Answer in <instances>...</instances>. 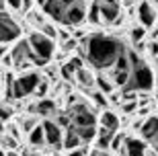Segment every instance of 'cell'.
<instances>
[{
	"label": "cell",
	"instance_id": "31",
	"mask_svg": "<svg viewBox=\"0 0 158 156\" xmlns=\"http://www.w3.org/2000/svg\"><path fill=\"white\" fill-rule=\"evenodd\" d=\"M2 146H8L10 150H15V148H17V140H12L8 133H4V136H2Z\"/></svg>",
	"mask_w": 158,
	"mask_h": 156
},
{
	"label": "cell",
	"instance_id": "34",
	"mask_svg": "<svg viewBox=\"0 0 158 156\" xmlns=\"http://www.w3.org/2000/svg\"><path fill=\"white\" fill-rule=\"evenodd\" d=\"M107 99H109V103H113V105H121L123 103V101H121V93H115V91H113Z\"/></svg>",
	"mask_w": 158,
	"mask_h": 156
},
{
	"label": "cell",
	"instance_id": "25",
	"mask_svg": "<svg viewBox=\"0 0 158 156\" xmlns=\"http://www.w3.org/2000/svg\"><path fill=\"white\" fill-rule=\"evenodd\" d=\"M39 33H43L45 37H49L52 41H56V37H58V29L53 27V25H49V23H45L43 27L39 29Z\"/></svg>",
	"mask_w": 158,
	"mask_h": 156
},
{
	"label": "cell",
	"instance_id": "22",
	"mask_svg": "<svg viewBox=\"0 0 158 156\" xmlns=\"http://www.w3.org/2000/svg\"><path fill=\"white\" fill-rule=\"evenodd\" d=\"M127 80H129V72H113V84L115 86H119V88H123L125 84H127Z\"/></svg>",
	"mask_w": 158,
	"mask_h": 156
},
{
	"label": "cell",
	"instance_id": "51",
	"mask_svg": "<svg viewBox=\"0 0 158 156\" xmlns=\"http://www.w3.org/2000/svg\"><path fill=\"white\" fill-rule=\"evenodd\" d=\"M154 2H158V0H154Z\"/></svg>",
	"mask_w": 158,
	"mask_h": 156
},
{
	"label": "cell",
	"instance_id": "12",
	"mask_svg": "<svg viewBox=\"0 0 158 156\" xmlns=\"http://www.w3.org/2000/svg\"><path fill=\"white\" fill-rule=\"evenodd\" d=\"M140 133H142V138H144V142H154L158 138V115L148 117L146 121L142 123Z\"/></svg>",
	"mask_w": 158,
	"mask_h": 156
},
{
	"label": "cell",
	"instance_id": "20",
	"mask_svg": "<svg viewBox=\"0 0 158 156\" xmlns=\"http://www.w3.org/2000/svg\"><path fill=\"white\" fill-rule=\"evenodd\" d=\"M74 129V127H72ZM78 133V138H80L82 144H88V142H93L97 138V127H80V129H74Z\"/></svg>",
	"mask_w": 158,
	"mask_h": 156
},
{
	"label": "cell",
	"instance_id": "24",
	"mask_svg": "<svg viewBox=\"0 0 158 156\" xmlns=\"http://www.w3.org/2000/svg\"><path fill=\"white\" fill-rule=\"evenodd\" d=\"M90 97H93V101H94V105H97V107H103V109H105L107 105H109V99H107V95L99 93V91L90 93Z\"/></svg>",
	"mask_w": 158,
	"mask_h": 156
},
{
	"label": "cell",
	"instance_id": "13",
	"mask_svg": "<svg viewBox=\"0 0 158 156\" xmlns=\"http://www.w3.org/2000/svg\"><path fill=\"white\" fill-rule=\"evenodd\" d=\"M31 113H37L41 117H49L56 113V101L53 99H39L35 105H31L29 107Z\"/></svg>",
	"mask_w": 158,
	"mask_h": 156
},
{
	"label": "cell",
	"instance_id": "19",
	"mask_svg": "<svg viewBox=\"0 0 158 156\" xmlns=\"http://www.w3.org/2000/svg\"><path fill=\"white\" fill-rule=\"evenodd\" d=\"M94 86H97V91H99V93L107 95V97L115 91V84H113L109 78H105V76H97V78H94Z\"/></svg>",
	"mask_w": 158,
	"mask_h": 156
},
{
	"label": "cell",
	"instance_id": "28",
	"mask_svg": "<svg viewBox=\"0 0 158 156\" xmlns=\"http://www.w3.org/2000/svg\"><path fill=\"white\" fill-rule=\"evenodd\" d=\"M47 88H49V82H47L45 78H41V82L37 84L35 97H37V99H45V93H47Z\"/></svg>",
	"mask_w": 158,
	"mask_h": 156
},
{
	"label": "cell",
	"instance_id": "38",
	"mask_svg": "<svg viewBox=\"0 0 158 156\" xmlns=\"http://www.w3.org/2000/svg\"><path fill=\"white\" fill-rule=\"evenodd\" d=\"M6 4L10 6L12 11H19V12H21V0H6Z\"/></svg>",
	"mask_w": 158,
	"mask_h": 156
},
{
	"label": "cell",
	"instance_id": "9",
	"mask_svg": "<svg viewBox=\"0 0 158 156\" xmlns=\"http://www.w3.org/2000/svg\"><path fill=\"white\" fill-rule=\"evenodd\" d=\"M41 127L45 132V146H52L53 150H60L62 142H64V129L53 119H45V121L41 123Z\"/></svg>",
	"mask_w": 158,
	"mask_h": 156
},
{
	"label": "cell",
	"instance_id": "42",
	"mask_svg": "<svg viewBox=\"0 0 158 156\" xmlns=\"http://www.w3.org/2000/svg\"><path fill=\"white\" fill-rule=\"evenodd\" d=\"M142 123H144V121H134L131 127H134V129H142Z\"/></svg>",
	"mask_w": 158,
	"mask_h": 156
},
{
	"label": "cell",
	"instance_id": "43",
	"mask_svg": "<svg viewBox=\"0 0 158 156\" xmlns=\"http://www.w3.org/2000/svg\"><path fill=\"white\" fill-rule=\"evenodd\" d=\"M88 156H103V152H99V150H93Z\"/></svg>",
	"mask_w": 158,
	"mask_h": 156
},
{
	"label": "cell",
	"instance_id": "44",
	"mask_svg": "<svg viewBox=\"0 0 158 156\" xmlns=\"http://www.w3.org/2000/svg\"><path fill=\"white\" fill-rule=\"evenodd\" d=\"M4 6H6V0H0V12H4Z\"/></svg>",
	"mask_w": 158,
	"mask_h": 156
},
{
	"label": "cell",
	"instance_id": "4",
	"mask_svg": "<svg viewBox=\"0 0 158 156\" xmlns=\"http://www.w3.org/2000/svg\"><path fill=\"white\" fill-rule=\"evenodd\" d=\"M39 82L41 76L37 72H23V74L15 76V80H12V101H21L29 95H35Z\"/></svg>",
	"mask_w": 158,
	"mask_h": 156
},
{
	"label": "cell",
	"instance_id": "29",
	"mask_svg": "<svg viewBox=\"0 0 158 156\" xmlns=\"http://www.w3.org/2000/svg\"><path fill=\"white\" fill-rule=\"evenodd\" d=\"M76 47H78V41L74 39V37L62 41V49H64V52H72V49H76Z\"/></svg>",
	"mask_w": 158,
	"mask_h": 156
},
{
	"label": "cell",
	"instance_id": "48",
	"mask_svg": "<svg viewBox=\"0 0 158 156\" xmlns=\"http://www.w3.org/2000/svg\"><path fill=\"white\" fill-rule=\"evenodd\" d=\"M0 156H6V152H4V150H2V148H0Z\"/></svg>",
	"mask_w": 158,
	"mask_h": 156
},
{
	"label": "cell",
	"instance_id": "16",
	"mask_svg": "<svg viewBox=\"0 0 158 156\" xmlns=\"http://www.w3.org/2000/svg\"><path fill=\"white\" fill-rule=\"evenodd\" d=\"M82 146L80 138H78V133L72 129V127H68V129H64V142H62V148H66V150H78Z\"/></svg>",
	"mask_w": 158,
	"mask_h": 156
},
{
	"label": "cell",
	"instance_id": "50",
	"mask_svg": "<svg viewBox=\"0 0 158 156\" xmlns=\"http://www.w3.org/2000/svg\"><path fill=\"white\" fill-rule=\"evenodd\" d=\"M156 70H158V58H156Z\"/></svg>",
	"mask_w": 158,
	"mask_h": 156
},
{
	"label": "cell",
	"instance_id": "15",
	"mask_svg": "<svg viewBox=\"0 0 158 156\" xmlns=\"http://www.w3.org/2000/svg\"><path fill=\"white\" fill-rule=\"evenodd\" d=\"M113 136H115V132H111V129H105V127H101L99 132H97V150L99 152H105L107 148H111V140Z\"/></svg>",
	"mask_w": 158,
	"mask_h": 156
},
{
	"label": "cell",
	"instance_id": "1",
	"mask_svg": "<svg viewBox=\"0 0 158 156\" xmlns=\"http://www.w3.org/2000/svg\"><path fill=\"white\" fill-rule=\"evenodd\" d=\"M123 43L121 39L113 37V35H105V33H93L84 37L78 43V58L86 60L93 68L97 70H107L115 66L119 53L123 52Z\"/></svg>",
	"mask_w": 158,
	"mask_h": 156
},
{
	"label": "cell",
	"instance_id": "47",
	"mask_svg": "<svg viewBox=\"0 0 158 156\" xmlns=\"http://www.w3.org/2000/svg\"><path fill=\"white\" fill-rule=\"evenodd\" d=\"M146 156H156V154H154L152 150H148V152H146Z\"/></svg>",
	"mask_w": 158,
	"mask_h": 156
},
{
	"label": "cell",
	"instance_id": "7",
	"mask_svg": "<svg viewBox=\"0 0 158 156\" xmlns=\"http://www.w3.org/2000/svg\"><path fill=\"white\" fill-rule=\"evenodd\" d=\"M97 12L101 17V23L105 25H113L121 19V6L117 0H94L93 2Z\"/></svg>",
	"mask_w": 158,
	"mask_h": 156
},
{
	"label": "cell",
	"instance_id": "49",
	"mask_svg": "<svg viewBox=\"0 0 158 156\" xmlns=\"http://www.w3.org/2000/svg\"><path fill=\"white\" fill-rule=\"evenodd\" d=\"M125 2H127V4H134V2H135V0H125Z\"/></svg>",
	"mask_w": 158,
	"mask_h": 156
},
{
	"label": "cell",
	"instance_id": "21",
	"mask_svg": "<svg viewBox=\"0 0 158 156\" xmlns=\"http://www.w3.org/2000/svg\"><path fill=\"white\" fill-rule=\"evenodd\" d=\"M64 64L68 66V70H70V72H72L74 76H76V72H78V70H82V68H84V60H82V58H78V56H74V58H68Z\"/></svg>",
	"mask_w": 158,
	"mask_h": 156
},
{
	"label": "cell",
	"instance_id": "26",
	"mask_svg": "<svg viewBox=\"0 0 158 156\" xmlns=\"http://www.w3.org/2000/svg\"><path fill=\"white\" fill-rule=\"evenodd\" d=\"M27 15H29V23H33L37 27V31L41 29V27H43V25H45V19L41 17L39 12H27Z\"/></svg>",
	"mask_w": 158,
	"mask_h": 156
},
{
	"label": "cell",
	"instance_id": "32",
	"mask_svg": "<svg viewBox=\"0 0 158 156\" xmlns=\"http://www.w3.org/2000/svg\"><path fill=\"white\" fill-rule=\"evenodd\" d=\"M6 129H8V136H10L12 140H17V142L21 140V133H19V127H17V125H12V123H10Z\"/></svg>",
	"mask_w": 158,
	"mask_h": 156
},
{
	"label": "cell",
	"instance_id": "14",
	"mask_svg": "<svg viewBox=\"0 0 158 156\" xmlns=\"http://www.w3.org/2000/svg\"><path fill=\"white\" fill-rule=\"evenodd\" d=\"M99 121H101V127H105V129H111V132H117L119 129V115L109 111V109H105L101 113Z\"/></svg>",
	"mask_w": 158,
	"mask_h": 156
},
{
	"label": "cell",
	"instance_id": "2",
	"mask_svg": "<svg viewBox=\"0 0 158 156\" xmlns=\"http://www.w3.org/2000/svg\"><path fill=\"white\" fill-rule=\"evenodd\" d=\"M152 86H154V74L150 70V66H146L142 62L140 66L131 68L129 80L121 88V93H148V91H152Z\"/></svg>",
	"mask_w": 158,
	"mask_h": 156
},
{
	"label": "cell",
	"instance_id": "3",
	"mask_svg": "<svg viewBox=\"0 0 158 156\" xmlns=\"http://www.w3.org/2000/svg\"><path fill=\"white\" fill-rule=\"evenodd\" d=\"M10 58H12V66L17 70H21V72H27V70H29L31 66H35V64L37 66H45V62H41L35 53L31 52L27 39L17 41V45L10 49Z\"/></svg>",
	"mask_w": 158,
	"mask_h": 156
},
{
	"label": "cell",
	"instance_id": "45",
	"mask_svg": "<svg viewBox=\"0 0 158 156\" xmlns=\"http://www.w3.org/2000/svg\"><path fill=\"white\" fill-rule=\"evenodd\" d=\"M23 156H41V154H37V152H23Z\"/></svg>",
	"mask_w": 158,
	"mask_h": 156
},
{
	"label": "cell",
	"instance_id": "35",
	"mask_svg": "<svg viewBox=\"0 0 158 156\" xmlns=\"http://www.w3.org/2000/svg\"><path fill=\"white\" fill-rule=\"evenodd\" d=\"M31 6H33V0H21V12L23 15L31 12Z\"/></svg>",
	"mask_w": 158,
	"mask_h": 156
},
{
	"label": "cell",
	"instance_id": "27",
	"mask_svg": "<svg viewBox=\"0 0 158 156\" xmlns=\"http://www.w3.org/2000/svg\"><path fill=\"white\" fill-rule=\"evenodd\" d=\"M123 142H125V133H115L113 140H111V150L119 152V150H121V146H123Z\"/></svg>",
	"mask_w": 158,
	"mask_h": 156
},
{
	"label": "cell",
	"instance_id": "8",
	"mask_svg": "<svg viewBox=\"0 0 158 156\" xmlns=\"http://www.w3.org/2000/svg\"><path fill=\"white\" fill-rule=\"evenodd\" d=\"M19 37H21V25L8 12H0V45H8Z\"/></svg>",
	"mask_w": 158,
	"mask_h": 156
},
{
	"label": "cell",
	"instance_id": "10",
	"mask_svg": "<svg viewBox=\"0 0 158 156\" xmlns=\"http://www.w3.org/2000/svg\"><path fill=\"white\" fill-rule=\"evenodd\" d=\"M146 152H148V148H146V142L144 140L125 136V142H123L119 154L121 156H146Z\"/></svg>",
	"mask_w": 158,
	"mask_h": 156
},
{
	"label": "cell",
	"instance_id": "36",
	"mask_svg": "<svg viewBox=\"0 0 158 156\" xmlns=\"http://www.w3.org/2000/svg\"><path fill=\"white\" fill-rule=\"evenodd\" d=\"M148 52L152 53V56H158V41H156V39L148 43Z\"/></svg>",
	"mask_w": 158,
	"mask_h": 156
},
{
	"label": "cell",
	"instance_id": "40",
	"mask_svg": "<svg viewBox=\"0 0 158 156\" xmlns=\"http://www.w3.org/2000/svg\"><path fill=\"white\" fill-rule=\"evenodd\" d=\"M6 53H8V47H6V45H0V58H4Z\"/></svg>",
	"mask_w": 158,
	"mask_h": 156
},
{
	"label": "cell",
	"instance_id": "17",
	"mask_svg": "<svg viewBox=\"0 0 158 156\" xmlns=\"http://www.w3.org/2000/svg\"><path fill=\"white\" fill-rule=\"evenodd\" d=\"M74 80H76L82 88H86V91H90V88L94 86V76H93V72H90V70H86V68L78 70L76 76H74Z\"/></svg>",
	"mask_w": 158,
	"mask_h": 156
},
{
	"label": "cell",
	"instance_id": "6",
	"mask_svg": "<svg viewBox=\"0 0 158 156\" xmlns=\"http://www.w3.org/2000/svg\"><path fill=\"white\" fill-rule=\"evenodd\" d=\"M37 2H39L43 12H45L52 21H58V23L64 25L66 15L70 12V8L76 4L78 0H37Z\"/></svg>",
	"mask_w": 158,
	"mask_h": 156
},
{
	"label": "cell",
	"instance_id": "41",
	"mask_svg": "<svg viewBox=\"0 0 158 156\" xmlns=\"http://www.w3.org/2000/svg\"><path fill=\"white\" fill-rule=\"evenodd\" d=\"M152 152H154V154L158 156V138H156V140L152 142Z\"/></svg>",
	"mask_w": 158,
	"mask_h": 156
},
{
	"label": "cell",
	"instance_id": "30",
	"mask_svg": "<svg viewBox=\"0 0 158 156\" xmlns=\"http://www.w3.org/2000/svg\"><path fill=\"white\" fill-rule=\"evenodd\" d=\"M121 109L123 113H134V111H138V101H125V103H121Z\"/></svg>",
	"mask_w": 158,
	"mask_h": 156
},
{
	"label": "cell",
	"instance_id": "46",
	"mask_svg": "<svg viewBox=\"0 0 158 156\" xmlns=\"http://www.w3.org/2000/svg\"><path fill=\"white\" fill-rule=\"evenodd\" d=\"M6 156H19V154H17L15 150H12V152H6Z\"/></svg>",
	"mask_w": 158,
	"mask_h": 156
},
{
	"label": "cell",
	"instance_id": "39",
	"mask_svg": "<svg viewBox=\"0 0 158 156\" xmlns=\"http://www.w3.org/2000/svg\"><path fill=\"white\" fill-rule=\"evenodd\" d=\"M66 156H86V150H84V148H78V150H70Z\"/></svg>",
	"mask_w": 158,
	"mask_h": 156
},
{
	"label": "cell",
	"instance_id": "37",
	"mask_svg": "<svg viewBox=\"0 0 158 156\" xmlns=\"http://www.w3.org/2000/svg\"><path fill=\"white\" fill-rule=\"evenodd\" d=\"M8 117H10V109H6V107L0 105V121H6Z\"/></svg>",
	"mask_w": 158,
	"mask_h": 156
},
{
	"label": "cell",
	"instance_id": "11",
	"mask_svg": "<svg viewBox=\"0 0 158 156\" xmlns=\"http://www.w3.org/2000/svg\"><path fill=\"white\" fill-rule=\"evenodd\" d=\"M138 19H140V23H142L144 29H146V27H154V23H156V12H154L152 4H150L148 0L140 2V6H138Z\"/></svg>",
	"mask_w": 158,
	"mask_h": 156
},
{
	"label": "cell",
	"instance_id": "23",
	"mask_svg": "<svg viewBox=\"0 0 158 156\" xmlns=\"http://www.w3.org/2000/svg\"><path fill=\"white\" fill-rule=\"evenodd\" d=\"M144 35H146V29L144 27H131V31H129V37H131V41H134L135 45L138 43H142V39H144Z\"/></svg>",
	"mask_w": 158,
	"mask_h": 156
},
{
	"label": "cell",
	"instance_id": "5",
	"mask_svg": "<svg viewBox=\"0 0 158 156\" xmlns=\"http://www.w3.org/2000/svg\"><path fill=\"white\" fill-rule=\"evenodd\" d=\"M27 43H29L31 52L35 53L37 58L41 60V62H49V60L53 58V52H56V43H53L49 37H45L43 33H39V31H33V33H29V37H27Z\"/></svg>",
	"mask_w": 158,
	"mask_h": 156
},
{
	"label": "cell",
	"instance_id": "18",
	"mask_svg": "<svg viewBox=\"0 0 158 156\" xmlns=\"http://www.w3.org/2000/svg\"><path fill=\"white\" fill-rule=\"evenodd\" d=\"M29 144L33 146V148H43V146H45V132H43L41 125H35L29 132Z\"/></svg>",
	"mask_w": 158,
	"mask_h": 156
},
{
	"label": "cell",
	"instance_id": "33",
	"mask_svg": "<svg viewBox=\"0 0 158 156\" xmlns=\"http://www.w3.org/2000/svg\"><path fill=\"white\" fill-rule=\"evenodd\" d=\"M35 125H37V119H35V117H31V119H25V121H23V129H25V132H31Z\"/></svg>",
	"mask_w": 158,
	"mask_h": 156
}]
</instances>
